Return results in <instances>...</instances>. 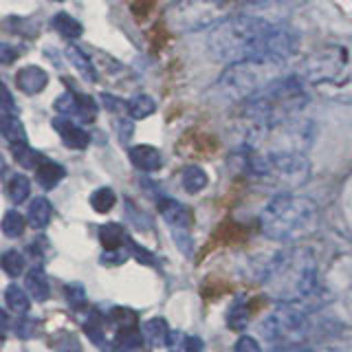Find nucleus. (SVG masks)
<instances>
[{
	"label": "nucleus",
	"mask_w": 352,
	"mask_h": 352,
	"mask_svg": "<svg viewBox=\"0 0 352 352\" xmlns=\"http://www.w3.org/2000/svg\"><path fill=\"white\" fill-rule=\"evenodd\" d=\"M300 40L289 27L271 25L258 16H234L209 33L207 49L214 60H267L282 64L297 53Z\"/></svg>",
	"instance_id": "obj_1"
},
{
	"label": "nucleus",
	"mask_w": 352,
	"mask_h": 352,
	"mask_svg": "<svg viewBox=\"0 0 352 352\" xmlns=\"http://www.w3.org/2000/svg\"><path fill=\"white\" fill-rule=\"evenodd\" d=\"M262 284L280 302L295 304L311 297L317 286V260L313 251L306 247L280 251L269 262Z\"/></svg>",
	"instance_id": "obj_2"
},
{
	"label": "nucleus",
	"mask_w": 352,
	"mask_h": 352,
	"mask_svg": "<svg viewBox=\"0 0 352 352\" xmlns=\"http://www.w3.org/2000/svg\"><path fill=\"white\" fill-rule=\"evenodd\" d=\"M306 102L308 97L300 77H282V80H273L253 97L245 99L242 117L251 121L262 132L275 124L286 121L293 113L302 110Z\"/></svg>",
	"instance_id": "obj_3"
},
{
	"label": "nucleus",
	"mask_w": 352,
	"mask_h": 352,
	"mask_svg": "<svg viewBox=\"0 0 352 352\" xmlns=\"http://www.w3.org/2000/svg\"><path fill=\"white\" fill-rule=\"evenodd\" d=\"M262 234L278 242H297L317 227V207L311 198L280 194L264 205L260 214Z\"/></svg>",
	"instance_id": "obj_4"
},
{
	"label": "nucleus",
	"mask_w": 352,
	"mask_h": 352,
	"mask_svg": "<svg viewBox=\"0 0 352 352\" xmlns=\"http://www.w3.org/2000/svg\"><path fill=\"white\" fill-rule=\"evenodd\" d=\"M278 69L280 64L267 60L234 62L220 77L218 88L231 99H249L273 82V75L278 73Z\"/></svg>",
	"instance_id": "obj_5"
},
{
	"label": "nucleus",
	"mask_w": 352,
	"mask_h": 352,
	"mask_svg": "<svg viewBox=\"0 0 352 352\" xmlns=\"http://www.w3.org/2000/svg\"><path fill=\"white\" fill-rule=\"evenodd\" d=\"M262 337L275 346H297L311 333V319L306 311H302L297 304L284 302L275 311H271L260 324Z\"/></svg>",
	"instance_id": "obj_6"
},
{
	"label": "nucleus",
	"mask_w": 352,
	"mask_h": 352,
	"mask_svg": "<svg viewBox=\"0 0 352 352\" xmlns=\"http://www.w3.org/2000/svg\"><path fill=\"white\" fill-rule=\"evenodd\" d=\"M348 62V53L344 47H324L322 51L313 53L311 58L306 60L304 66V77L311 82H328L335 80L341 71L346 69Z\"/></svg>",
	"instance_id": "obj_7"
},
{
	"label": "nucleus",
	"mask_w": 352,
	"mask_h": 352,
	"mask_svg": "<svg viewBox=\"0 0 352 352\" xmlns=\"http://www.w3.org/2000/svg\"><path fill=\"white\" fill-rule=\"evenodd\" d=\"M55 110L62 117L69 119H80V121H93L97 117V106L91 97L77 95V93H64L58 102H55Z\"/></svg>",
	"instance_id": "obj_8"
},
{
	"label": "nucleus",
	"mask_w": 352,
	"mask_h": 352,
	"mask_svg": "<svg viewBox=\"0 0 352 352\" xmlns=\"http://www.w3.org/2000/svg\"><path fill=\"white\" fill-rule=\"evenodd\" d=\"M53 128L62 137L66 148L84 150V148H88V143H91V137H88V132L80 124H77L75 119H69V117H62L60 115V117L53 119Z\"/></svg>",
	"instance_id": "obj_9"
},
{
	"label": "nucleus",
	"mask_w": 352,
	"mask_h": 352,
	"mask_svg": "<svg viewBox=\"0 0 352 352\" xmlns=\"http://www.w3.org/2000/svg\"><path fill=\"white\" fill-rule=\"evenodd\" d=\"M159 212L165 218V223L170 225L172 234L174 231H190L192 227V214L190 209L176 203L174 198H161L159 201Z\"/></svg>",
	"instance_id": "obj_10"
},
{
	"label": "nucleus",
	"mask_w": 352,
	"mask_h": 352,
	"mask_svg": "<svg viewBox=\"0 0 352 352\" xmlns=\"http://www.w3.org/2000/svg\"><path fill=\"white\" fill-rule=\"evenodd\" d=\"M16 84L25 95H38L42 93L49 84V75L40 66L31 64V66H22L16 73Z\"/></svg>",
	"instance_id": "obj_11"
},
{
	"label": "nucleus",
	"mask_w": 352,
	"mask_h": 352,
	"mask_svg": "<svg viewBox=\"0 0 352 352\" xmlns=\"http://www.w3.org/2000/svg\"><path fill=\"white\" fill-rule=\"evenodd\" d=\"M128 157H130L132 165L139 168L141 172H157L163 165L161 152L154 146H132L128 150Z\"/></svg>",
	"instance_id": "obj_12"
},
{
	"label": "nucleus",
	"mask_w": 352,
	"mask_h": 352,
	"mask_svg": "<svg viewBox=\"0 0 352 352\" xmlns=\"http://www.w3.org/2000/svg\"><path fill=\"white\" fill-rule=\"evenodd\" d=\"M66 176V170L58 161H51L47 157H42L40 163L36 165V181L44 187V190H53V187H58L60 181H64Z\"/></svg>",
	"instance_id": "obj_13"
},
{
	"label": "nucleus",
	"mask_w": 352,
	"mask_h": 352,
	"mask_svg": "<svg viewBox=\"0 0 352 352\" xmlns=\"http://www.w3.org/2000/svg\"><path fill=\"white\" fill-rule=\"evenodd\" d=\"M141 335H143V339H146V344H150L154 348H163L165 344H168V337H170L168 322H165L163 317H152L143 324Z\"/></svg>",
	"instance_id": "obj_14"
},
{
	"label": "nucleus",
	"mask_w": 352,
	"mask_h": 352,
	"mask_svg": "<svg viewBox=\"0 0 352 352\" xmlns=\"http://www.w3.org/2000/svg\"><path fill=\"white\" fill-rule=\"evenodd\" d=\"M53 218V205L49 203V198L44 196H36L29 203V212H27V220L33 229H44Z\"/></svg>",
	"instance_id": "obj_15"
},
{
	"label": "nucleus",
	"mask_w": 352,
	"mask_h": 352,
	"mask_svg": "<svg viewBox=\"0 0 352 352\" xmlns=\"http://www.w3.org/2000/svg\"><path fill=\"white\" fill-rule=\"evenodd\" d=\"M25 286H27V291L31 293V297H33L36 302L49 300L51 286H49V278H47V273L42 271V267H33V269L27 273Z\"/></svg>",
	"instance_id": "obj_16"
},
{
	"label": "nucleus",
	"mask_w": 352,
	"mask_h": 352,
	"mask_svg": "<svg viewBox=\"0 0 352 352\" xmlns=\"http://www.w3.org/2000/svg\"><path fill=\"white\" fill-rule=\"evenodd\" d=\"M126 229L119 223H106L99 227V242L106 251H117L121 247H126Z\"/></svg>",
	"instance_id": "obj_17"
},
{
	"label": "nucleus",
	"mask_w": 352,
	"mask_h": 352,
	"mask_svg": "<svg viewBox=\"0 0 352 352\" xmlns=\"http://www.w3.org/2000/svg\"><path fill=\"white\" fill-rule=\"evenodd\" d=\"M0 135H3L11 146H16V143H27V130L14 113H7L0 117Z\"/></svg>",
	"instance_id": "obj_18"
},
{
	"label": "nucleus",
	"mask_w": 352,
	"mask_h": 352,
	"mask_svg": "<svg viewBox=\"0 0 352 352\" xmlns=\"http://www.w3.org/2000/svg\"><path fill=\"white\" fill-rule=\"evenodd\" d=\"M66 58H69V62L73 64V69L80 73L86 82H97V73H95V69H93V62H91V58L82 51V49H77V47H71L66 49Z\"/></svg>",
	"instance_id": "obj_19"
},
{
	"label": "nucleus",
	"mask_w": 352,
	"mask_h": 352,
	"mask_svg": "<svg viewBox=\"0 0 352 352\" xmlns=\"http://www.w3.org/2000/svg\"><path fill=\"white\" fill-rule=\"evenodd\" d=\"M209 185V176L201 165H187L183 170V187L187 194H198Z\"/></svg>",
	"instance_id": "obj_20"
},
{
	"label": "nucleus",
	"mask_w": 352,
	"mask_h": 352,
	"mask_svg": "<svg viewBox=\"0 0 352 352\" xmlns=\"http://www.w3.org/2000/svg\"><path fill=\"white\" fill-rule=\"evenodd\" d=\"M51 25H53V29L58 31L62 38H66V40L80 38V36H82V31H84L80 22H77L71 14H64V11H60V14H55V16H53Z\"/></svg>",
	"instance_id": "obj_21"
},
{
	"label": "nucleus",
	"mask_w": 352,
	"mask_h": 352,
	"mask_svg": "<svg viewBox=\"0 0 352 352\" xmlns=\"http://www.w3.org/2000/svg\"><path fill=\"white\" fill-rule=\"evenodd\" d=\"M146 339H143L141 330L137 328H126V330H119V335L115 339V348L117 352H141Z\"/></svg>",
	"instance_id": "obj_22"
},
{
	"label": "nucleus",
	"mask_w": 352,
	"mask_h": 352,
	"mask_svg": "<svg viewBox=\"0 0 352 352\" xmlns=\"http://www.w3.org/2000/svg\"><path fill=\"white\" fill-rule=\"evenodd\" d=\"M5 302L7 306L11 308L14 313L22 315L25 317L29 313V308H31V297L20 289L18 284H9L7 286V291H5Z\"/></svg>",
	"instance_id": "obj_23"
},
{
	"label": "nucleus",
	"mask_w": 352,
	"mask_h": 352,
	"mask_svg": "<svg viewBox=\"0 0 352 352\" xmlns=\"http://www.w3.org/2000/svg\"><path fill=\"white\" fill-rule=\"evenodd\" d=\"M236 0H183L179 3V16L190 18L196 9L203 11H214V9H225L229 5H234Z\"/></svg>",
	"instance_id": "obj_24"
},
{
	"label": "nucleus",
	"mask_w": 352,
	"mask_h": 352,
	"mask_svg": "<svg viewBox=\"0 0 352 352\" xmlns=\"http://www.w3.org/2000/svg\"><path fill=\"white\" fill-rule=\"evenodd\" d=\"M25 227H27V218L22 216L18 209H9V212L3 216V220H0V229H3V234L9 238L22 236L25 234Z\"/></svg>",
	"instance_id": "obj_25"
},
{
	"label": "nucleus",
	"mask_w": 352,
	"mask_h": 352,
	"mask_svg": "<svg viewBox=\"0 0 352 352\" xmlns=\"http://www.w3.org/2000/svg\"><path fill=\"white\" fill-rule=\"evenodd\" d=\"M183 146H190L194 152L203 154V152H214V150H218V141L212 135H205V132L192 130V132H187V135H185Z\"/></svg>",
	"instance_id": "obj_26"
},
{
	"label": "nucleus",
	"mask_w": 352,
	"mask_h": 352,
	"mask_svg": "<svg viewBox=\"0 0 352 352\" xmlns=\"http://www.w3.org/2000/svg\"><path fill=\"white\" fill-rule=\"evenodd\" d=\"M7 194L16 205L25 203L29 198V194H31V181L27 179L25 174H14V176H11L9 185H7Z\"/></svg>",
	"instance_id": "obj_27"
},
{
	"label": "nucleus",
	"mask_w": 352,
	"mask_h": 352,
	"mask_svg": "<svg viewBox=\"0 0 352 352\" xmlns=\"http://www.w3.org/2000/svg\"><path fill=\"white\" fill-rule=\"evenodd\" d=\"M0 269H3L9 278H18L25 271V256L16 249H9L0 256Z\"/></svg>",
	"instance_id": "obj_28"
},
{
	"label": "nucleus",
	"mask_w": 352,
	"mask_h": 352,
	"mask_svg": "<svg viewBox=\"0 0 352 352\" xmlns=\"http://www.w3.org/2000/svg\"><path fill=\"white\" fill-rule=\"evenodd\" d=\"M154 110H157V104H154V99L148 95H137L128 102V115L132 119H146Z\"/></svg>",
	"instance_id": "obj_29"
},
{
	"label": "nucleus",
	"mask_w": 352,
	"mask_h": 352,
	"mask_svg": "<svg viewBox=\"0 0 352 352\" xmlns=\"http://www.w3.org/2000/svg\"><path fill=\"white\" fill-rule=\"evenodd\" d=\"M115 203H117V194L110 187H99V190L91 194V205L97 214H108L115 207Z\"/></svg>",
	"instance_id": "obj_30"
},
{
	"label": "nucleus",
	"mask_w": 352,
	"mask_h": 352,
	"mask_svg": "<svg viewBox=\"0 0 352 352\" xmlns=\"http://www.w3.org/2000/svg\"><path fill=\"white\" fill-rule=\"evenodd\" d=\"M86 335L91 337L99 348H106V324H104V317L99 313H93L91 317L86 319L84 324Z\"/></svg>",
	"instance_id": "obj_31"
},
{
	"label": "nucleus",
	"mask_w": 352,
	"mask_h": 352,
	"mask_svg": "<svg viewBox=\"0 0 352 352\" xmlns=\"http://www.w3.org/2000/svg\"><path fill=\"white\" fill-rule=\"evenodd\" d=\"M11 150H14V159L18 161V165L27 170H36V165L42 159L36 150L29 148V143H16V146H11Z\"/></svg>",
	"instance_id": "obj_32"
},
{
	"label": "nucleus",
	"mask_w": 352,
	"mask_h": 352,
	"mask_svg": "<svg viewBox=\"0 0 352 352\" xmlns=\"http://www.w3.org/2000/svg\"><path fill=\"white\" fill-rule=\"evenodd\" d=\"M108 322L115 324L119 330H126V328H137V313L130 311V308H113V311L108 313Z\"/></svg>",
	"instance_id": "obj_33"
},
{
	"label": "nucleus",
	"mask_w": 352,
	"mask_h": 352,
	"mask_svg": "<svg viewBox=\"0 0 352 352\" xmlns=\"http://www.w3.org/2000/svg\"><path fill=\"white\" fill-rule=\"evenodd\" d=\"M51 348L55 352H82L80 339L73 333H58L51 339Z\"/></svg>",
	"instance_id": "obj_34"
},
{
	"label": "nucleus",
	"mask_w": 352,
	"mask_h": 352,
	"mask_svg": "<svg viewBox=\"0 0 352 352\" xmlns=\"http://www.w3.org/2000/svg\"><path fill=\"white\" fill-rule=\"evenodd\" d=\"M227 324L231 330H245L249 324V313H247V306L242 302H236L234 306L229 308L227 313Z\"/></svg>",
	"instance_id": "obj_35"
},
{
	"label": "nucleus",
	"mask_w": 352,
	"mask_h": 352,
	"mask_svg": "<svg viewBox=\"0 0 352 352\" xmlns=\"http://www.w3.org/2000/svg\"><path fill=\"white\" fill-rule=\"evenodd\" d=\"M64 295L66 300H69V304L75 308V311H82V308H86V291L82 284H66L64 286Z\"/></svg>",
	"instance_id": "obj_36"
},
{
	"label": "nucleus",
	"mask_w": 352,
	"mask_h": 352,
	"mask_svg": "<svg viewBox=\"0 0 352 352\" xmlns=\"http://www.w3.org/2000/svg\"><path fill=\"white\" fill-rule=\"evenodd\" d=\"M154 7H157V0H135L132 3V14H135L137 20H148Z\"/></svg>",
	"instance_id": "obj_37"
},
{
	"label": "nucleus",
	"mask_w": 352,
	"mask_h": 352,
	"mask_svg": "<svg viewBox=\"0 0 352 352\" xmlns=\"http://www.w3.org/2000/svg\"><path fill=\"white\" fill-rule=\"evenodd\" d=\"M0 110H5V113H14L16 110L14 95L9 93V88L3 80H0Z\"/></svg>",
	"instance_id": "obj_38"
},
{
	"label": "nucleus",
	"mask_w": 352,
	"mask_h": 352,
	"mask_svg": "<svg viewBox=\"0 0 352 352\" xmlns=\"http://www.w3.org/2000/svg\"><path fill=\"white\" fill-rule=\"evenodd\" d=\"M18 60V49L9 42H0V64H14Z\"/></svg>",
	"instance_id": "obj_39"
},
{
	"label": "nucleus",
	"mask_w": 352,
	"mask_h": 352,
	"mask_svg": "<svg viewBox=\"0 0 352 352\" xmlns=\"http://www.w3.org/2000/svg\"><path fill=\"white\" fill-rule=\"evenodd\" d=\"M170 352H185V337L179 333V330H170L168 344H165Z\"/></svg>",
	"instance_id": "obj_40"
},
{
	"label": "nucleus",
	"mask_w": 352,
	"mask_h": 352,
	"mask_svg": "<svg viewBox=\"0 0 352 352\" xmlns=\"http://www.w3.org/2000/svg\"><path fill=\"white\" fill-rule=\"evenodd\" d=\"M152 44H154V51H161L165 44H168V29H165V25H163V20L157 25V29H154V33H152Z\"/></svg>",
	"instance_id": "obj_41"
},
{
	"label": "nucleus",
	"mask_w": 352,
	"mask_h": 352,
	"mask_svg": "<svg viewBox=\"0 0 352 352\" xmlns=\"http://www.w3.org/2000/svg\"><path fill=\"white\" fill-rule=\"evenodd\" d=\"M236 352H262V348L253 337H240L236 341Z\"/></svg>",
	"instance_id": "obj_42"
},
{
	"label": "nucleus",
	"mask_w": 352,
	"mask_h": 352,
	"mask_svg": "<svg viewBox=\"0 0 352 352\" xmlns=\"http://www.w3.org/2000/svg\"><path fill=\"white\" fill-rule=\"evenodd\" d=\"M185 352H205L203 341L198 337H185Z\"/></svg>",
	"instance_id": "obj_43"
},
{
	"label": "nucleus",
	"mask_w": 352,
	"mask_h": 352,
	"mask_svg": "<svg viewBox=\"0 0 352 352\" xmlns=\"http://www.w3.org/2000/svg\"><path fill=\"white\" fill-rule=\"evenodd\" d=\"M7 326H9V317L5 311H0V330H5Z\"/></svg>",
	"instance_id": "obj_44"
},
{
	"label": "nucleus",
	"mask_w": 352,
	"mask_h": 352,
	"mask_svg": "<svg viewBox=\"0 0 352 352\" xmlns=\"http://www.w3.org/2000/svg\"><path fill=\"white\" fill-rule=\"evenodd\" d=\"M5 172V163H3V159H0V174Z\"/></svg>",
	"instance_id": "obj_45"
},
{
	"label": "nucleus",
	"mask_w": 352,
	"mask_h": 352,
	"mask_svg": "<svg viewBox=\"0 0 352 352\" xmlns=\"http://www.w3.org/2000/svg\"><path fill=\"white\" fill-rule=\"evenodd\" d=\"M295 352H313V350H308V348H300V350H295Z\"/></svg>",
	"instance_id": "obj_46"
},
{
	"label": "nucleus",
	"mask_w": 352,
	"mask_h": 352,
	"mask_svg": "<svg viewBox=\"0 0 352 352\" xmlns=\"http://www.w3.org/2000/svg\"><path fill=\"white\" fill-rule=\"evenodd\" d=\"M60 3H62V0H60Z\"/></svg>",
	"instance_id": "obj_47"
}]
</instances>
